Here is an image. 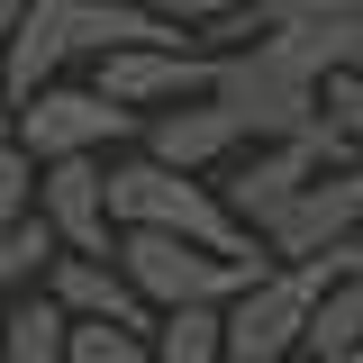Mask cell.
<instances>
[{"label":"cell","instance_id":"cell-1","mask_svg":"<svg viewBox=\"0 0 363 363\" xmlns=\"http://www.w3.org/2000/svg\"><path fill=\"white\" fill-rule=\"evenodd\" d=\"M109 218H118V236H128V227H155V236H191V245H209V255H264V245L236 227V209L218 200V182L173 173V164H155V155L109 164Z\"/></svg>","mask_w":363,"mask_h":363},{"label":"cell","instance_id":"cell-15","mask_svg":"<svg viewBox=\"0 0 363 363\" xmlns=\"http://www.w3.org/2000/svg\"><path fill=\"white\" fill-rule=\"evenodd\" d=\"M145 336L155 363H227V309H164Z\"/></svg>","mask_w":363,"mask_h":363},{"label":"cell","instance_id":"cell-9","mask_svg":"<svg viewBox=\"0 0 363 363\" xmlns=\"http://www.w3.org/2000/svg\"><path fill=\"white\" fill-rule=\"evenodd\" d=\"M37 218L55 227L64 255H118V218H109V155L37 164Z\"/></svg>","mask_w":363,"mask_h":363},{"label":"cell","instance_id":"cell-22","mask_svg":"<svg viewBox=\"0 0 363 363\" xmlns=\"http://www.w3.org/2000/svg\"><path fill=\"white\" fill-rule=\"evenodd\" d=\"M9 118H18V100H9V73H0V136H9Z\"/></svg>","mask_w":363,"mask_h":363},{"label":"cell","instance_id":"cell-19","mask_svg":"<svg viewBox=\"0 0 363 363\" xmlns=\"http://www.w3.org/2000/svg\"><path fill=\"white\" fill-rule=\"evenodd\" d=\"M18 218H37V164L0 136V236H9Z\"/></svg>","mask_w":363,"mask_h":363},{"label":"cell","instance_id":"cell-21","mask_svg":"<svg viewBox=\"0 0 363 363\" xmlns=\"http://www.w3.org/2000/svg\"><path fill=\"white\" fill-rule=\"evenodd\" d=\"M227 9H236V18H245V37H264L272 18H281V9H300V0H227Z\"/></svg>","mask_w":363,"mask_h":363},{"label":"cell","instance_id":"cell-20","mask_svg":"<svg viewBox=\"0 0 363 363\" xmlns=\"http://www.w3.org/2000/svg\"><path fill=\"white\" fill-rule=\"evenodd\" d=\"M136 9H155V18H173V28H191V37H209L218 18H236L227 0H136Z\"/></svg>","mask_w":363,"mask_h":363},{"label":"cell","instance_id":"cell-4","mask_svg":"<svg viewBox=\"0 0 363 363\" xmlns=\"http://www.w3.org/2000/svg\"><path fill=\"white\" fill-rule=\"evenodd\" d=\"M145 118L118 109L100 82H45L18 100V118H9V145L28 155V164H64V155H109L118 136H136Z\"/></svg>","mask_w":363,"mask_h":363},{"label":"cell","instance_id":"cell-14","mask_svg":"<svg viewBox=\"0 0 363 363\" xmlns=\"http://www.w3.org/2000/svg\"><path fill=\"white\" fill-rule=\"evenodd\" d=\"M309 363H336V354H363V272H336L309 309V336H300Z\"/></svg>","mask_w":363,"mask_h":363},{"label":"cell","instance_id":"cell-7","mask_svg":"<svg viewBox=\"0 0 363 363\" xmlns=\"http://www.w3.org/2000/svg\"><path fill=\"white\" fill-rule=\"evenodd\" d=\"M209 82H218V45H118V55H100V91L136 118L209 100Z\"/></svg>","mask_w":363,"mask_h":363},{"label":"cell","instance_id":"cell-18","mask_svg":"<svg viewBox=\"0 0 363 363\" xmlns=\"http://www.w3.org/2000/svg\"><path fill=\"white\" fill-rule=\"evenodd\" d=\"M318 128H327V136H336V145L363 164V64H354V73H327V82H318Z\"/></svg>","mask_w":363,"mask_h":363},{"label":"cell","instance_id":"cell-11","mask_svg":"<svg viewBox=\"0 0 363 363\" xmlns=\"http://www.w3.org/2000/svg\"><path fill=\"white\" fill-rule=\"evenodd\" d=\"M264 37L281 45L300 73H318V82H327V73H354V64H363V18H354V9H336V0H300V9H281Z\"/></svg>","mask_w":363,"mask_h":363},{"label":"cell","instance_id":"cell-13","mask_svg":"<svg viewBox=\"0 0 363 363\" xmlns=\"http://www.w3.org/2000/svg\"><path fill=\"white\" fill-rule=\"evenodd\" d=\"M64 345H73V318L55 291L0 300V363H64Z\"/></svg>","mask_w":363,"mask_h":363},{"label":"cell","instance_id":"cell-6","mask_svg":"<svg viewBox=\"0 0 363 363\" xmlns=\"http://www.w3.org/2000/svg\"><path fill=\"white\" fill-rule=\"evenodd\" d=\"M336 164H354V155H345L327 128H309V136H281V145L236 155V164H227V182H218V200L236 209V227H245V236H264V227L281 218V209H291L318 173H336Z\"/></svg>","mask_w":363,"mask_h":363},{"label":"cell","instance_id":"cell-24","mask_svg":"<svg viewBox=\"0 0 363 363\" xmlns=\"http://www.w3.org/2000/svg\"><path fill=\"white\" fill-rule=\"evenodd\" d=\"M336 363H363V354H336Z\"/></svg>","mask_w":363,"mask_h":363},{"label":"cell","instance_id":"cell-12","mask_svg":"<svg viewBox=\"0 0 363 363\" xmlns=\"http://www.w3.org/2000/svg\"><path fill=\"white\" fill-rule=\"evenodd\" d=\"M45 291L64 300V318H109V327H155V309L136 300V281L118 272V255H55Z\"/></svg>","mask_w":363,"mask_h":363},{"label":"cell","instance_id":"cell-16","mask_svg":"<svg viewBox=\"0 0 363 363\" xmlns=\"http://www.w3.org/2000/svg\"><path fill=\"white\" fill-rule=\"evenodd\" d=\"M55 227L45 218H18L9 236H0V300H18V291H45V272H55Z\"/></svg>","mask_w":363,"mask_h":363},{"label":"cell","instance_id":"cell-23","mask_svg":"<svg viewBox=\"0 0 363 363\" xmlns=\"http://www.w3.org/2000/svg\"><path fill=\"white\" fill-rule=\"evenodd\" d=\"M18 9H28V0H0V18H18Z\"/></svg>","mask_w":363,"mask_h":363},{"label":"cell","instance_id":"cell-8","mask_svg":"<svg viewBox=\"0 0 363 363\" xmlns=\"http://www.w3.org/2000/svg\"><path fill=\"white\" fill-rule=\"evenodd\" d=\"M345 236H363V164H336V173H318L281 218L255 236L272 264H318V255H336Z\"/></svg>","mask_w":363,"mask_h":363},{"label":"cell","instance_id":"cell-3","mask_svg":"<svg viewBox=\"0 0 363 363\" xmlns=\"http://www.w3.org/2000/svg\"><path fill=\"white\" fill-rule=\"evenodd\" d=\"M272 255H209L191 236H155V227H128L118 236V272L136 281V300L164 318V309H227Z\"/></svg>","mask_w":363,"mask_h":363},{"label":"cell","instance_id":"cell-17","mask_svg":"<svg viewBox=\"0 0 363 363\" xmlns=\"http://www.w3.org/2000/svg\"><path fill=\"white\" fill-rule=\"evenodd\" d=\"M64 363H155V336L145 327H109V318H73Z\"/></svg>","mask_w":363,"mask_h":363},{"label":"cell","instance_id":"cell-2","mask_svg":"<svg viewBox=\"0 0 363 363\" xmlns=\"http://www.w3.org/2000/svg\"><path fill=\"white\" fill-rule=\"evenodd\" d=\"M209 100L245 128V145H281V136H309L318 128V73H300L272 37L218 45V82H209Z\"/></svg>","mask_w":363,"mask_h":363},{"label":"cell","instance_id":"cell-10","mask_svg":"<svg viewBox=\"0 0 363 363\" xmlns=\"http://www.w3.org/2000/svg\"><path fill=\"white\" fill-rule=\"evenodd\" d=\"M145 155H155V164H173V173H218V164H236V155H245V128H236V118H227L218 100H182V109H155V118H145Z\"/></svg>","mask_w":363,"mask_h":363},{"label":"cell","instance_id":"cell-5","mask_svg":"<svg viewBox=\"0 0 363 363\" xmlns=\"http://www.w3.org/2000/svg\"><path fill=\"white\" fill-rule=\"evenodd\" d=\"M318 291H327L318 264H264L236 300H227V363H281V354H300Z\"/></svg>","mask_w":363,"mask_h":363}]
</instances>
